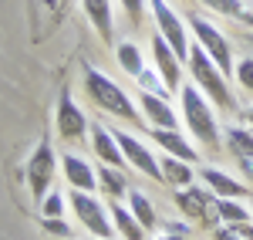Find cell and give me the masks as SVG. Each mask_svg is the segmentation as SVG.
Returning <instances> with one entry per match:
<instances>
[{
  "mask_svg": "<svg viewBox=\"0 0 253 240\" xmlns=\"http://www.w3.org/2000/svg\"><path fill=\"white\" fill-rule=\"evenodd\" d=\"M81 75H84V92H88V98L95 101L105 115H115V119L128 122V125H138V122H142L138 101L128 98V92H125L112 75H105L91 61H81Z\"/></svg>",
  "mask_w": 253,
  "mask_h": 240,
  "instance_id": "obj_1",
  "label": "cell"
},
{
  "mask_svg": "<svg viewBox=\"0 0 253 240\" xmlns=\"http://www.w3.org/2000/svg\"><path fill=\"white\" fill-rule=\"evenodd\" d=\"M58 156H54V145L51 139L44 136V139L34 145V152L27 156L24 162V183H27V190H31V200L41 203L47 193H51V183H54V173H58Z\"/></svg>",
  "mask_w": 253,
  "mask_h": 240,
  "instance_id": "obj_4",
  "label": "cell"
},
{
  "mask_svg": "<svg viewBox=\"0 0 253 240\" xmlns=\"http://www.w3.org/2000/svg\"><path fill=\"white\" fill-rule=\"evenodd\" d=\"M98 190H101L105 196H112V200H122L132 186H128L125 173H122L118 166H98Z\"/></svg>",
  "mask_w": 253,
  "mask_h": 240,
  "instance_id": "obj_21",
  "label": "cell"
},
{
  "mask_svg": "<svg viewBox=\"0 0 253 240\" xmlns=\"http://www.w3.org/2000/svg\"><path fill=\"white\" fill-rule=\"evenodd\" d=\"M115 61H118V68L125 75H132V78H138L145 71V54L138 51V44H132V41H118L115 44Z\"/></svg>",
  "mask_w": 253,
  "mask_h": 240,
  "instance_id": "obj_22",
  "label": "cell"
},
{
  "mask_svg": "<svg viewBox=\"0 0 253 240\" xmlns=\"http://www.w3.org/2000/svg\"><path fill=\"white\" fill-rule=\"evenodd\" d=\"M156 240H189V237H182V234H166V230H162V237H156Z\"/></svg>",
  "mask_w": 253,
  "mask_h": 240,
  "instance_id": "obj_35",
  "label": "cell"
},
{
  "mask_svg": "<svg viewBox=\"0 0 253 240\" xmlns=\"http://www.w3.org/2000/svg\"><path fill=\"white\" fill-rule=\"evenodd\" d=\"M88 125L91 122L84 119V112L78 108V101L71 95V88L64 85L58 95V112H54V129H58L61 139H88Z\"/></svg>",
  "mask_w": 253,
  "mask_h": 240,
  "instance_id": "obj_9",
  "label": "cell"
},
{
  "mask_svg": "<svg viewBox=\"0 0 253 240\" xmlns=\"http://www.w3.org/2000/svg\"><path fill=\"white\" fill-rule=\"evenodd\" d=\"M250 44H253V34H250Z\"/></svg>",
  "mask_w": 253,
  "mask_h": 240,
  "instance_id": "obj_38",
  "label": "cell"
},
{
  "mask_svg": "<svg viewBox=\"0 0 253 240\" xmlns=\"http://www.w3.org/2000/svg\"><path fill=\"white\" fill-rule=\"evenodd\" d=\"M149 10H152V17H156V34L166 38V44L175 51V58L189 61V48H193V41H189V27H182V17L175 14L172 7L166 3V0H149Z\"/></svg>",
  "mask_w": 253,
  "mask_h": 240,
  "instance_id": "obj_8",
  "label": "cell"
},
{
  "mask_svg": "<svg viewBox=\"0 0 253 240\" xmlns=\"http://www.w3.org/2000/svg\"><path fill=\"white\" fill-rule=\"evenodd\" d=\"M250 210H253V206H250Z\"/></svg>",
  "mask_w": 253,
  "mask_h": 240,
  "instance_id": "obj_40",
  "label": "cell"
},
{
  "mask_svg": "<svg viewBox=\"0 0 253 240\" xmlns=\"http://www.w3.org/2000/svg\"><path fill=\"white\" fill-rule=\"evenodd\" d=\"M47 7H51L54 14H61V7H64V0H47Z\"/></svg>",
  "mask_w": 253,
  "mask_h": 240,
  "instance_id": "obj_36",
  "label": "cell"
},
{
  "mask_svg": "<svg viewBox=\"0 0 253 240\" xmlns=\"http://www.w3.org/2000/svg\"><path fill=\"white\" fill-rule=\"evenodd\" d=\"M152 68L159 71V78H162V85L169 92H179L182 88L179 85V78H182V61L175 58V51L166 44L162 34H152Z\"/></svg>",
  "mask_w": 253,
  "mask_h": 240,
  "instance_id": "obj_11",
  "label": "cell"
},
{
  "mask_svg": "<svg viewBox=\"0 0 253 240\" xmlns=\"http://www.w3.org/2000/svg\"><path fill=\"white\" fill-rule=\"evenodd\" d=\"M108 213H112V227H115V234L122 240H145V227L135 220V213L125 206L122 200H112V206H108Z\"/></svg>",
  "mask_w": 253,
  "mask_h": 240,
  "instance_id": "obj_18",
  "label": "cell"
},
{
  "mask_svg": "<svg viewBox=\"0 0 253 240\" xmlns=\"http://www.w3.org/2000/svg\"><path fill=\"white\" fill-rule=\"evenodd\" d=\"M95 240H101V237H95Z\"/></svg>",
  "mask_w": 253,
  "mask_h": 240,
  "instance_id": "obj_39",
  "label": "cell"
},
{
  "mask_svg": "<svg viewBox=\"0 0 253 240\" xmlns=\"http://www.w3.org/2000/svg\"><path fill=\"white\" fill-rule=\"evenodd\" d=\"M203 7H210V10H216V14H223V17H233V20H247V24H253V14L247 10V3L243 0H199Z\"/></svg>",
  "mask_w": 253,
  "mask_h": 240,
  "instance_id": "obj_24",
  "label": "cell"
},
{
  "mask_svg": "<svg viewBox=\"0 0 253 240\" xmlns=\"http://www.w3.org/2000/svg\"><path fill=\"white\" fill-rule=\"evenodd\" d=\"M179 98H182V122H186L189 136L199 145H206L210 152H216L223 145V132H219V122H216V112H213L216 105L196 85H182L179 88Z\"/></svg>",
  "mask_w": 253,
  "mask_h": 240,
  "instance_id": "obj_2",
  "label": "cell"
},
{
  "mask_svg": "<svg viewBox=\"0 0 253 240\" xmlns=\"http://www.w3.org/2000/svg\"><path fill=\"white\" fill-rule=\"evenodd\" d=\"M128 210L135 213V220L142 223L145 230H156V227H159V213H156V206H152V200H149L145 193L128 190Z\"/></svg>",
  "mask_w": 253,
  "mask_h": 240,
  "instance_id": "obj_23",
  "label": "cell"
},
{
  "mask_svg": "<svg viewBox=\"0 0 253 240\" xmlns=\"http://www.w3.org/2000/svg\"><path fill=\"white\" fill-rule=\"evenodd\" d=\"M233 227H236V234H240L243 240H253V220H247V223H233Z\"/></svg>",
  "mask_w": 253,
  "mask_h": 240,
  "instance_id": "obj_33",
  "label": "cell"
},
{
  "mask_svg": "<svg viewBox=\"0 0 253 240\" xmlns=\"http://www.w3.org/2000/svg\"><path fill=\"white\" fill-rule=\"evenodd\" d=\"M61 173L71 190H81V193H95L98 190V169H91V162L78 156V152H64L61 156Z\"/></svg>",
  "mask_w": 253,
  "mask_h": 240,
  "instance_id": "obj_12",
  "label": "cell"
},
{
  "mask_svg": "<svg viewBox=\"0 0 253 240\" xmlns=\"http://www.w3.org/2000/svg\"><path fill=\"white\" fill-rule=\"evenodd\" d=\"M199 180H203V186L213 193L216 200H243V196H247V186L236 180V176L223 173V169L206 166V169H199Z\"/></svg>",
  "mask_w": 253,
  "mask_h": 240,
  "instance_id": "obj_15",
  "label": "cell"
},
{
  "mask_svg": "<svg viewBox=\"0 0 253 240\" xmlns=\"http://www.w3.org/2000/svg\"><path fill=\"white\" fill-rule=\"evenodd\" d=\"M240 162V169H243V176H247V180L253 183V159H236Z\"/></svg>",
  "mask_w": 253,
  "mask_h": 240,
  "instance_id": "obj_34",
  "label": "cell"
},
{
  "mask_svg": "<svg viewBox=\"0 0 253 240\" xmlns=\"http://www.w3.org/2000/svg\"><path fill=\"white\" fill-rule=\"evenodd\" d=\"M138 108H142V119L149 122L152 129H175L179 125V112L166 101V95L138 92Z\"/></svg>",
  "mask_w": 253,
  "mask_h": 240,
  "instance_id": "obj_13",
  "label": "cell"
},
{
  "mask_svg": "<svg viewBox=\"0 0 253 240\" xmlns=\"http://www.w3.org/2000/svg\"><path fill=\"white\" fill-rule=\"evenodd\" d=\"M247 122H250V125H253V108H247Z\"/></svg>",
  "mask_w": 253,
  "mask_h": 240,
  "instance_id": "obj_37",
  "label": "cell"
},
{
  "mask_svg": "<svg viewBox=\"0 0 253 240\" xmlns=\"http://www.w3.org/2000/svg\"><path fill=\"white\" fill-rule=\"evenodd\" d=\"M223 145H226V152L236 156V159H253V129H247V125H230L223 132Z\"/></svg>",
  "mask_w": 253,
  "mask_h": 240,
  "instance_id": "obj_20",
  "label": "cell"
},
{
  "mask_svg": "<svg viewBox=\"0 0 253 240\" xmlns=\"http://www.w3.org/2000/svg\"><path fill=\"white\" fill-rule=\"evenodd\" d=\"M138 85H142V92H156V95H169V88L162 85V78H159V71L156 68H145L142 75H138Z\"/></svg>",
  "mask_w": 253,
  "mask_h": 240,
  "instance_id": "obj_28",
  "label": "cell"
},
{
  "mask_svg": "<svg viewBox=\"0 0 253 240\" xmlns=\"http://www.w3.org/2000/svg\"><path fill=\"white\" fill-rule=\"evenodd\" d=\"M189 78H193V85L206 95V98L213 101L216 108H236V98H233V88H230V78L219 71L213 64V58L199 48L193 41V48H189Z\"/></svg>",
  "mask_w": 253,
  "mask_h": 240,
  "instance_id": "obj_3",
  "label": "cell"
},
{
  "mask_svg": "<svg viewBox=\"0 0 253 240\" xmlns=\"http://www.w3.org/2000/svg\"><path fill=\"white\" fill-rule=\"evenodd\" d=\"M41 227H44V234H54V237H71L75 230L64 223V217H41Z\"/></svg>",
  "mask_w": 253,
  "mask_h": 240,
  "instance_id": "obj_30",
  "label": "cell"
},
{
  "mask_svg": "<svg viewBox=\"0 0 253 240\" xmlns=\"http://www.w3.org/2000/svg\"><path fill=\"white\" fill-rule=\"evenodd\" d=\"M162 230H166V234H182V237H189V223H186V220H182V223H166Z\"/></svg>",
  "mask_w": 253,
  "mask_h": 240,
  "instance_id": "obj_32",
  "label": "cell"
},
{
  "mask_svg": "<svg viewBox=\"0 0 253 240\" xmlns=\"http://www.w3.org/2000/svg\"><path fill=\"white\" fill-rule=\"evenodd\" d=\"M210 234H213V240H243L240 234H236L233 223H219V227H216V230H210Z\"/></svg>",
  "mask_w": 253,
  "mask_h": 240,
  "instance_id": "obj_31",
  "label": "cell"
},
{
  "mask_svg": "<svg viewBox=\"0 0 253 240\" xmlns=\"http://www.w3.org/2000/svg\"><path fill=\"white\" fill-rule=\"evenodd\" d=\"M216 213H219L223 223H247V220H253V210L243 206L240 200H216Z\"/></svg>",
  "mask_w": 253,
  "mask_h": 240,
  "instance_id": "obj_25",
  "label": "cell"
},
{
  "mask_svg": "<svg viewBox=\"0 0 253 240\" xmlns=\"http://www.w3.org/2000/svg\"><path fill=\"white\" fill-rule=\"evenodd\" d=\"M88 142H91V152H95L105 166H118V169L125 166L122 145H118V139H115V129H108V125H101V122H91V125H88Z\"/></svg>",
  "mask_w": 253,
  "mask_h": 240,
  "instance_id": "obj_14",
  "label": "cell"
},
{
  "mask_svg": "<svg viewBox=\"0 0 253 240\" xmlns=\"http://www.w3.org/2000/svg\"><path fill=\"white\" fill-rule=\"evenodd\" d=\"M115 139H118V145H122V156H125V162H128V166H135L142 176H149V180H159V183H162L159 159L152 156V149H149L145 142L135 139V136H128V132H122V129H115Z\"/></svg>",
  "mask_w": 253,
  "mask_h": 240,
  "instance_id": "obj_10",
  "label": "cell"
},
{
  "mask_svg": "<svg viewBox=\"0 0 253 240\" xmlns=\"http://www.w3.org/2000/svg\"><path fill=\"white\" fill-rule=\"evenodd\" d=\"M189 34L196 38V44L213 58V64L230 78L236 71V64H233V48H230V41H226V34L216 27V24H210L206 17H189Z\"/></svg>",
  "mask_w": 253,
  "mask_h": 240,
  "instance_id": "obj_7",
  "label": "cell"
},
{
  "mask_svg": "<svg viewBox=\"0 0 253 240\" xmlns=\"http://www.w3.org/2000/svg\"><path fill=\"white\" fill-rule=\"evenodd\" d=\"M64 196H61L58 190H51L44 200H41V217H64Z\"/></svg>",
  "mask_w": 253,
  "mask_h": 240,
  "instance_id": "obj_27",
  "label": "cell"
},
{
  "mask_svg": "<svg viewBox=\"0 0 253 240\" xmlns=\"http://www.w3.org/2000/svg\"><path fill=\"white\" fill-rule=\"evenodd\" d=\"M68 206H71L75 220H78L91 237H101V240H112V237H115L112 213H108V206L98 200L95 193H81V190H75V193L68 196Z\"/></svg>",
  "mask_w": 253,
  "mask_h": 240,
  "instance_id": "obj_6",
  "label": "cell"
},
{
  "mask_svg": "<svg viewBox=\"0 0 253 240\" xmlns=\"http://www.w3.org/2000/svg\"><path fill=\"white\" fill-rule=\"evenodd\" d=\"M118 3H122L125 17L132 20V27H142V20H145V10H149V0H118Z\"/></svg>",
  "mask_w": 253,
  "mask_h": 240,
  "instance_id": "obj_26",
  "label": "cell"
},
{
  "mask_svg": "<svg viewBox=\"0 0 253 240\" xmlns=\"http://www.w3.org/2000/svg\"><path fill=\"white\" fill-rule=\"evenodd\" d=\"M175 206H179V213H182V220L186 223H196V227H203V230H216L219 227V213H216V196L206 190V186H182V190H175L172 193Z\"/></svg>",
  "mask_w": 253,
  "mask_h": 240,
  "instance_id": "obj_5",
  "label": "cell"
},
{
  "mask_svg": "<svg viewBox=\"0 0 253 240\" xmlns=\"http://www.w3.org/2000/svg\"><path fill=\"white\" fill-rule=\"evenodd\" d=\"M84 14L98 31L101 44H115V17H112V0H81Z\"/></svg>",
  "mask_w": 253,
  "mask_h": 240,
  "instance_id": "obj_16",
  "label": "cell"
},
{
  "mask_svg": "<svg viewBox=\"0 0 253 240\" xmlns=\"http://www.w3.org/2000/svg\"><path fill=\"white\" fill-rule=\"evenodd\" d=\"M233 75H236V81H240V88L253 95V54H247V58L236 64V71H233Z\"/></svg>",
  "mask_w": 253,
  "mask_h": 240,
  "instance_id": "obj_29",
  "label": "cell"
},
{
  "mask_svg": "<svg viewBox=\"0 0 253 240\" xmlns=\"http://www.w3.org/2000/svg\"><path fill=\"white\" fill-rule=\"evenodd\" d=\"M159 169H162V183L166 186H175V190H182V186H189V183H196V169L193 162L186 159H175V156H159Z\"/></svg>",
  "mask_w": 253,
  "mask_h": 240,
  "instance_id": "obj_19",
  "label": "cell"
},
{
  "mask_svg": "<svg viewBox=\"0 0 253 240\" xmlns=\"http://www.w3.org/2000/svg\"><path fill=\"white\" fill-rule=\"evenodd\" d=\"M152 139L156 145H162V152H169L175 159H186V162H199V152H196V145L179 129H152Z\"/></svg>",
  "mask_w": 253,
  "mask_h": 240,
  "instance_id": "obj_17",
  "label": "cell"
}]
</instances>
